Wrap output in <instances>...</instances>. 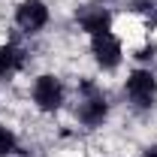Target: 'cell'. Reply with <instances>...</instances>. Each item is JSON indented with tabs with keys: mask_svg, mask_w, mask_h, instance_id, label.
<instances>
[{
	"mask_svg": "<svg viewBox=\"0 0 157 157\" xmlns=\"http://www.w3.org/2000/svg\"><path fill=\"white\" fill-rule=\"evenodd\" d=\"M124 97L130 100V106L139 112H148L157 106V76L148 67H136L124 78Z\"/></svg>",
	"mask_w": 157,
	"mask_h": 157,
	"instance_id": "3957f363",
	"label": "cell"
},
{
	"mask_svg": "<svg viewBox=\"0 0 157 157\" xmlns=\"http://www.w3.org/2000/svg\"><path fill=\"white\" fill-rule=\"evenodd\" d=\"M15 27H18L21 33H27V36H33L39 33L48 18H52V12H48V3L45 0H21L18 6H15Z\"/></svg>",
	"mask_w": 157,
	"mask_h": 157,
	"instance_id": "5b68a950",
	"label": "cell"
},
{
	"mask_svg": "<svg viewBox=\"0 0 157 157\" xmlns=\"http://www.w3.org/2000/svg\"><path fill=\"white\" fill-rule=\"evenodd\" d=\"M139 157H157V145H148V148H145Z\"/></svg>",
	"mask_w": 157,
	"mask_h": 157,
	"instance_id": "9c48e42d",
	"label": "cell"
},
{
	"mask_svg": "<svg viewBox=\"0 0 157 157\" xmlns=\"http://www.w3.org/2000/svg\"><path fill=\"white\" fill-rule=\"evenodd\" d=\"M21 70V48L12 42H0V82L12 78Z\"/></svg>",
	"mask_w": 157,
	"mask_h": 157,
	"instance_id": "52a82bcc",
	"label": "cell"
},
{
	"mask_svg": "<svg viewBox=\"0 0 157 157\" xmlns=\"http://www.w3.org/2000/svg\"><path fill=\"white\" fill-rule=\"evenodd\" d=\"M112 9L109 6H100V3H88V6H82L76 12V24L82 33H88V36H97L103 30H112Z\"/></svg>",
	"mask_w": 157,
	"mask_h": 157,
	"instance_id": "8992f818",
	"label": "cell"
},
{
	"mask_svg": "<svg viewBox=\"0 0 157 157\" xmlns=\"http://www.w3.org/2000/svg\"><path fill=\"white\" fill-rule=\"evenodd\" d=\"M18 154V136L12 127L0 124V157H15Z\"/></svg>",
	"mask_w": 157,
	"mask_h": 157,
	"instance_id": "ba28073f",
	"label": "cell"
},
{
	"mask_svg": "<svg viewBox=\"0 0 157 157\" xmlns=\"http://www.w3.org/2000/svg\"><path fill=\"white\" fill-rule=\"evenodd\" d=\"M30 103L36 106V112H42V115H55L67 103V85L55 73H39L33 78V85H30Z\"/></svg>",
	"mask_w": 157,
	"mask_h": 157,
	"instance_id": "7a4b0ae2",
	"label": "cell"
},
{
	"mask_svg": "<svg viewBox=\"0 0 157 157\" xmlns=\"http://www.w3.org/2000/svg\"><path fill=\"white\" fill-rule=\"evenodd\" d=\"M109 112H112V103L106 97V91L94 82H82L78 97H76V121L88 130H97V127L106 124Z\"/></svg>",
	"mask_w": 157,
	"mask_h": 157,
	"instance_id": "6da1fadb",
	"label": "cell"
},
{
	"mask_svg": "<svg viewBox=\"0 0 157 157\" xmlns=\"http://www.w3.org/2000/svg\"><path fill=\"white\" fill-rule=\"evenodd\" d=\"M88 45H91V58L103 73H115L124 60V42L118 33L112 30H103L97 36H88Z\"/></svg>",
	"mask_w": 157,
	"mask_h": 157,
	"instance_id": "277c9868",
	"label": "cell"
}]
</instances>
